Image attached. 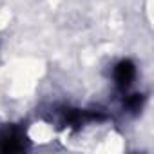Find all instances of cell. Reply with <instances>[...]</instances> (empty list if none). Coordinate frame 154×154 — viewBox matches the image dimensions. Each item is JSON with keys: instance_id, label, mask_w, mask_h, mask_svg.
Masks as SVG:
<instances>
[{"instance_id": "cell-1", "label": "cell", "mask_w": 154, "mask_h": 154, "mask_svg": "<svg viewBox=\"0 0 154 154\" xmlns=\"http://www.w3.org/2000/svg\"><path fill=\"white\" fill-rule=\"evenodd\" d=\"M114 78L122 87H127L134 78V65L131 62H120L114 71Z\"/></svg>"}, {"instance_id": "cell-2", "label": "cell", "mask_w": 154, "mask_h": 154, "mask_svg": "<svg viewBox=\"0 0 154 154\" xmlns=\"http://www.w3.org/2000/svg\"><path fill=\"white\" fill-rule=\"evenodd\" d=\"M141 103H143V96H141V94H132V96H129L127 102H125V105H127L131 111H138V109L141 107Z\"/></svg>"}]
</instances>
